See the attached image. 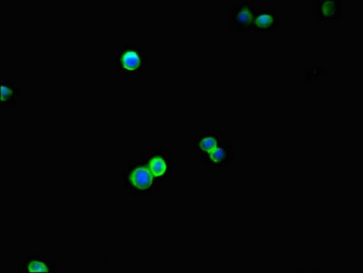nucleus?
I'll use <instances>...</instances> for the list:
<instances>
[{
  "instance_id": "4",
  "label": "nucleus",
  "mask_w": 363,
  "mask_h": 273,
  "mask_svg": "<svg viewBox=\"0 0 363 273\" xmlns=\"http://www.w3.org/2000/svg\"><path fill=\"white\" fill-rule=\"evenodd\" d=\"M233 143L221 141L220 145L204 160V172L206 175L230 174L233 170Z\"/></svg>"
},
{
  "instance_id": "2",
  "label": "nucleus",
  "mask_w": 363,
  "mask_h": 273,
  "mask_svg": "<svg viewBox=\"0 0 363 273\" xmlns=\"http://www.w3.org/2000/svg\"><path fill=\"white\" fill-rule=\"evenodd\" d=\"M130 163V165L125 166L124 181L121 182H124L125 189L133 188L139 191L141 196H146L145 192L155 188L153 176L143 160Z\"/></svg>"
},
{
  "instance_id": "10",
  "label": "nucleus",
  "mask_w": 363,
  "mask_h": 273,
  "mask_svg": "<svg viewBox=\"0 0 363 273\" xmlns=\"http://www.w3.org/2000/svg\"><path fill=\"white\" fill-rule=\"evenodd\" d=\"M2 94L1 101L4 104L6 102L14 101L16 95H19L18 89L16 88L14 77L6 75V79L1 77Z\"/></svg>"
},
{
  "instance_id": "6",
  "label": "nucleus",
  "mask_w": 363,
  "mask_h": 273,
  "mask_svg": "<svg viewBox=\"0 0 363 273\" xmlns=\"http://www.w3.org/2000/svg\"><path fill=\"white\" fill-rule=\"evenodd\" d=\"M239 5L233 6V12L231 13V23L233 28H252L257 11L259 8V1H239Z\"/></svg>"
},
{
  "instance_id": "1",
  "label": "nucleus",
  "mask_w": 363,
  "mask_h": 273,
  "mask_svg": "<svg viewBox=\"0 0 363 273\" xmlns=\"http://www.w3.org/2000/svg\"><path fill=\"white\" fill-rule=\"evenodd\" d=\"M143 160L153 176L156 189L172 187L175 159L172 147H152L144 153Z\"/></svg>"
},
{
  "instance_id": "5",
  "label": "nucleus",
  "mask_w": 363,
  "mask_h": 273,
  "mask_svg": "<svg viewBox=\"0 0 363 273\" xmlns=\"http://www.w3.org/2000/svg\"><path fill=\"white\" fill-rule=\"evenodd\" d=\"M191 135V157L192 158L203 162L208 156L220 145L223 141V135L217 131L208 133H197L192 131Z\"/></svg>"
},
{
  "instance_id": "8",
  "label": "nucleus",
  "mask_w": 363,
  "mask_h": 273,
  "mask_svg": "<svg viewBox=\"0 0 363 273\" xmlns=\"http://www.w3.org/2000/svg\"><path fill=\"white\" fill-rule=\"evenodd\" d=\"M279 21L277 12L259 6L255 16V22H253L252 28L259 30H275V28L278 27Z\"/></svg>"
},
{
  "instance_id": "3",
  "label": "nucleus",
  "mask_w": 363,
  "mask_h": 273,
  "mask_svg": "<svg viewBox=\"0 0 363 273\" xmlns=\"http://www.w3.org/2000/svg\"><path fill=\"white\" fill-rule=\"evenodd\" d=\"M145 46L140 44H123L117 47L118 72H140L145 66Z\"/></svg>"
},
{
  "instance_id": "7",
  "label": "nucleus",
  "mask_w": 363,
  "mask_h": 273,
  "mask_svg": "<svg viewBox=\"0 0 363 273\" xmlns=\"http://www.w3.org/2000/svg\"><path fill=\"white\" fill-rule=\"evenodd\" d=\"M54 263L46 258L44 252H38V250H34L32 252L30 250V255L22 262V272H50L53 269Z\"/></svg>"
},
{
  "instance_id": "9",
  "label": "nucleus",
  "mask_w": 363,
  "mask_h": 273,
  "mask_svg": "<svg viewBox=\"0 0 363 273\" xmlns=\"http://www.w3.org/2000/svg\"><path fill=\"white\" fill-rule=\"evenodd\" d=\"M321 6H320V11H318V14L320 15L319 19L321 22H330L336 21L340 15V6H338L340 2H320Z\"/></svg>"
}]
</instances>
